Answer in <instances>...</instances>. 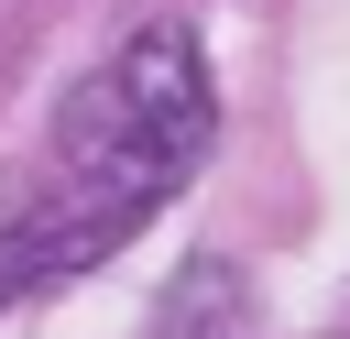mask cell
<instances>
[{
    "label": "cell",
    "mask_w": 350,
    "mask_h": 339,
    "mask_svg": "<svg viewBox=\"0 0 350 339\" xmlns=\"http://www.w3.org/2000/svg\"><path fill=\"white\" fill-rule=\"evenodd\" d=\"M219 142V98H208V55L186 22L131 33L55 120V186H33L0 219V306L44 295L88 262H109Z\"/></svg>",
    "instance_id": "6da1fadb"
}]
</instances>
